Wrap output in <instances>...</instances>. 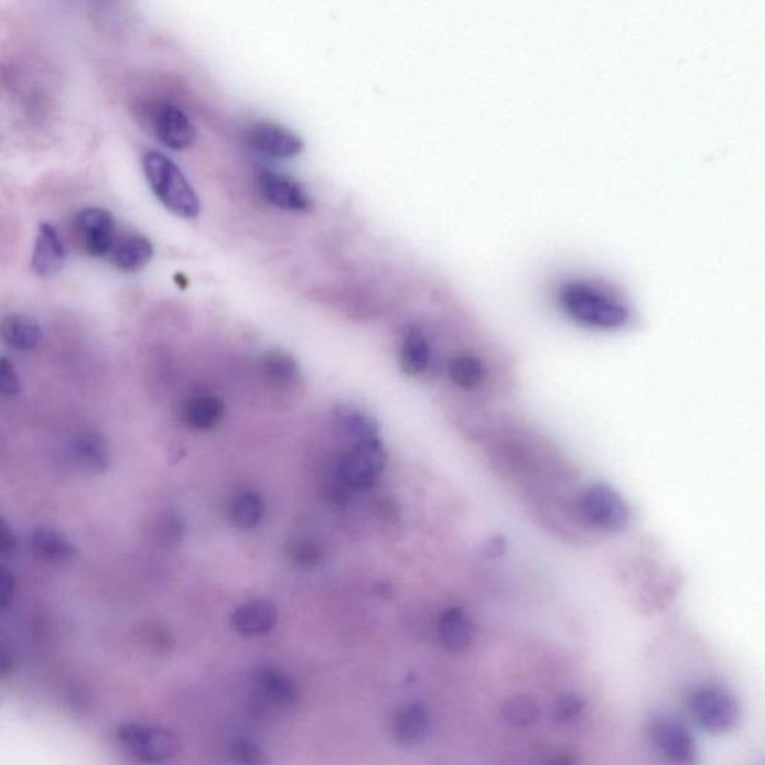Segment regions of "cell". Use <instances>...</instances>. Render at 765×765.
Wrapping results in <instances>:
<instances>
[{"label": "cell", "mask_w": 765, "mask_h": 765, "mask_svg": "<svg viewBox=\"0 0 765 765\" xmlns=\"http://www.w3.org/2000/svg\"><path fill=\"white\" fill-rule=\"evenodd\" d=\"M558 300L571 319L595 330H619L632 319L621 297L595 280L567 281L559 289Z\"/></svg>", "instance_id": "6da1fadb"}, {"label": "cell", "mask_w": 765, "mask_h": 765, "mask_svg": "<svg viewBox=\"0 0 765 765\" xmlns=\"http://www.w3.org/2000/svg\"><path fill=\"white\" fill-rule=\"evenodd\" d=\"M142 165L147 182L163 207L182 218L200 216L201 202L195 188L170 158L159 151H147Z\"/></svg>", "instance_id": "7a4b0ae2"}, {"label": "cell", "mask_w": 765, "mask_h": 765, "mask_svg": "<svg viewBox=\"0 0 765 765\" xmlns=\"http://www.w3.org/2000/svg\"><path fill=\"white\" fill-rule=\"evenodd\" d=\"M117 739L130 755L147 764L165 763L182 750V742L172 731L134 722L120 725Z\"/></svg>", "instance_id": "3957f363"}, {"label": "cell", "mask_w": 765, "mask_h": 765, "mask_svg": "<svg viewBox=\"0 0 765 765\" xmlns=\"http://www.w3.org/2000/svg\"><path fill=\"white\" fill-rule=\"evenodd\" d=\"M691 712L710 733L721 734L734 729L739 721V704L725 689L704 687L692 693Z\"/></svg>", "instance_id": "277c9868"}, {"label": "cell", "mask_w": 765, "mask_h": 765, "mask_svg": "<svg viewBox=\"0 0 765 765\" xmlns=\"http://www.w3.org/2000/svg\"><path fill=\"white\" fill-rule=\"evenodd\" d=\"M580 508L588 522L607 532L624 531L632 517L621 495L605 485H594L584 492Z\"/></svg>", "instance_id": "5b68a950"}, {"label": "cell", "mask_w": 765, "mask_h": 765, "mask_svg": "<svg viewBox=\"0 0 765 765\" xmlns=\"http://www.w3.org/2000/svg\"><path fill=\"white\" fill-rule=\"evenodd\" d=\"M382 465H385V455L378 440L356 444L344 453L340 461V478L344 486L353 491H368L376 485Z\"/></svg>", "instance_id": "8992f818"}, {"label": "cell", "mask_w": 765, "mask_h": 765, "mask_svg": "<svg viewBox=\"0 0 765 765\" xmlns=\"http://www.w3.org/2000/svg\"><path fill=\"white\" fill-rule=\"evenodd\" d=\"M650 737L670 765H697L696 743L689 731L670 716L654 719Z\"/></svg>", "instance_id": "52a82bcc"}, {"label": "cell", "mask_w": 765, "mask_h": 765, "mask_svg": "<svg viewBox=\"0 0 765 765\" xmlns=\"http://www.w3.org/2000/svg\"><path fill=\"white\" fill-rule=\"evenodd\" d=\"M258 188L272 207L290 213H310L314 207L309 192L295 180L279 172L262 170L258 174Z\"/></svg>", "instance_id": "ba28073f"}, {"label": "cell", "mask_w": 765, "mask_h": 765, "mask_svg": "<svg viewBox=\"0 0 765 765\" xmlns=\"http://www.w3.org/2000/svg\"><path fill=\"white\" fill-rule=\"evenodd\" d=\"M75 228L88 255L95 258L111 255L116 244V222L107 209H83L75 217Z\"/></svg>", "instance_id": "9c48e42d"}, {"label": "cell", "mask_w": 765, "mask_h": 765, "mask_svg": "<svg viewBox=\"0 0 765 765\" xmlns=\"http://www.w3.org/2000/svg\"><path fill=\"white\" fill-rule=\"evenodd\" d=\"M153 129L158 140L168 149L182 151L191 149L196 141V129L182 108L162 104L154 109Z\"/></svg>", "instance_id": "30bf717a"}, {"label": "cell", "mask_w": 765, "mask_h": 765, "mask_svg": "<svg viewBox=\"0 0 765 765\" xmlns=\"http://www.w3.org/2000/svg\"><path fill=\"white\" fill-rule=\"evenodd\" d=\"M251 147L272 159L297 158L304 150V141L295 132L272 121H260L249 132Z\"/></svg>", "instance_id": "8fae6325"}, {"label": "cell", "mask_w": 765, "mask_h": 765, "mask_svg": "<svg viewBox=\"0 0 765 765\" xmlns=\"http://www.w3.org/2000/svg\"><path fill=\"white\" fill-rule=\"evenodd\" d=\"M73 455L79 468L91 474H103L111 465V450L100 432L86 430L73 441Z\"/></svg>", "instance_id": "7c38bea8"}, {"label": "cell", "mask_w": 765, "mask_h": 765, "mask_svg": "<svg viewBox=\"0 0 765 765\" xmlns=\"http://www.w3.org/2000/svg\"><path fill=\"white\" fill-rule=\"evenodd\" d=\"M65 263V249L56 228L50 223H41L33 250V271L40 277H53Z\"/></svg>", "instance_id": "4fadbf2b"}, {"label": "cell", "mask_w": 765, "mask_h": 765, "mask_svg": "<svg viewBox=\"0 0 765 765\" xmlns=\"http://www.w3.org/2000/svg\"><path fill=\"white\" fill-rule=\"evenodd\" d=\"M233 626L243 636H260L274 628L277 624L276 605L265 600L250 601L239 605L234 612Z\"/></svg>", "instance_id": "5bb4252c"}, {"label": "cell", "mask_w": 765, "mask_h": 765, "mask_svg": "<svg viewBox=\"0 0 765 765\" xmlns=\"http://www.w3.org/2000/svg\"><path fill=\"white\" fill-rule=\"evenodd\" d=\"M32 552L49 564H65L75 557V546L58 529L50 525H40L33 529Z\"/></svg>", "instance_id": "9a60e30c"}, {"label": "cell", "mask_w": 765, "mask_h": 765, "mask_svg": "<svg viewBox=\"0 0 765 765\" xmlns=\"http://www.w3.org/2000/svg\"><path fill=\"white\" fill-rule=\"evenodd\" d=\"M395 737L402 745H418L431 731V714L427 705L413 703L406 705L395 719Z\"/></svg>", "instance_id": "2e32d148"}, {"label": "cell", "mask_w": 765, "mask_h": 765, "mask_svg": "<svg viewBox=\"0 0 765 765\" xmlns=\"http://www.w3.org/2000/svg\"><path fill=\"white\" fill-rule=\"evenodd\" d=\"M112 262L125 272H138L151 262L154 247L149 238L142 235H126L119 243L116 241L111 251Z\"/></svg>", "instance_id": "e0dca14e"}, {"label": "cell", "mask_w": 765, "mask_h": 765, "mask_svg": "<svg viewBox=\"0 0 765 765\" xmlns=\"http://www.w3.org/2000/svg\"><path fill=\"white\" fill-rule=\"evenodd\" d=\"M437 629H439L441 645L448 650H465L473 640V626L468 615L461 607H449L441 613Z\"/></svg>", "instance_id": "ac0fdd59"}, {"label": "cell", "mask_w": 765, "mask_h": 765, "mask_svg": "<svg viewBox=\"0 0 765 765\" xmlns=\"http://www.w3.org/2000/svg\"><path fill=\"white\" fill-rule=\"evenodd\" d=\"M3 343L14 351H33L41 343L42 331L36 321L24 314H10L0 323Z\"/></svg>", "instance_id": "d6986e66"}, {"label": "cell", "mask_w": 765, "mask_h": 765, "mask_svg": "<svg viewBox=\"0 0 765 765\" xmlns=\"http://www.w3.org/2000/svg\"><path fill=\"white\" fill-rule=\"evenodd\" d=\"M256 683L269 700L280 705L295 704L300 699L297 683L285 672L274 667H262L256 671Z\"/></svg>", "instance_id": "ffe728a7"}, {"label": "cell", "mask_w": 765, "mask_h": 765, "mask_svg": "<svg viewBox=\"0 0 765 765\" xmlns=\"http://www.w3.org/2000/svg\"><path fill=\"white\" fill-rule=\"evenodd\" d=\"M223 418V402L214 397H197L184 406L183 420L192 430L208 431Z\"/></svg>", "instance_id": "44dd1931"}, {"label": "cell", "mask_w": 765, "mask_h": 765, "mask_svg": "<svg viewBox=\"0 0 765 765\" xmlns=\"http://www.w3.org/2000/svg\"><path fill=\"white\" fill-rule=\"evenodd\" d=\"M430 364V346L419 330H411L403 340L401 367L407 376H419Z\"/></svg>", "instance_id": "7402d4cb"}, {"label": "cell", "mask_w": 765, "mask_h": 765, "mask_svg": "<svg viewBox=\"0 0 765 765\" xmlns=\"http://www.w3.org/2000/svg\"><path fill=\"white\" fill-rule=\"evenodd\" d=\"M263 515L265 504L255 492H244L238 495L230 507V520L243 531L258 527L262 522Z\"/></svg>", "instance_id": "603a6c76"}, {"label": "cell", "mask_w": 765, "mask_h": 765, "mask_svg": "<svg viewBox=\"0 0 765 765\" xmlns=\"http://www.w3.org/2000/svg\"><path fill=\"white\" fill-rule=\"evenodd\" d=\"M502 714L507 724L527 729L540 718V708L531 696H516L504 703Z\"/></svg>", "instance_id": "cb8c5ba5"}, {"label": "cell", "mask_w": 765, "mask_h": 765, "mask_svg": "<svg viewBox=\"0 0 765 765\" xmlns=\"http://www.w3.org/2000/svg\"><path fill=\"white\" fill-rule=\"evenodd\" d=\"M449 376L450 380L462 389L474 388L483 377L481 360L470 355L453 357L449 364Z\"/></svg>", "instance_id": "d4e9b609"}, {"label": "cell", "mask_w": 765, "mask_h": 765, "mask_svg": "<svg viewBox=\"0 0 765 765\" xmlns=\"http://www.w3.org/2000/svg\"><path fill=\"white\" fill-rule=\"evenodd\" d=\"M265 376L269 380L284 385L297 377V364L289 355L283 352H269L263 359Z\"/></svg>", "instance_id": "484cf974"}, {"label": "cell", "mask_w": 765, "mask_h": 765, "mask_svg": "<svg viewBox=\"0 0 765 765\" xmlns=\"http://www.w3.org/2000/svg\"><path fill=\"white\" fill-rule=\"evenodd\" d=\"M584 709H586V701L580 693L565 692L554 704V719L562 725L573 724L582 716Z\"/></svg>", "instance_id": "4316f807"}, {"label": "cell", "mask_w": 765, "mask_h": 765, "mask_svg": "<svg viewBox=\"0 0 765 765\" xmlns=\"http://www.w3.org/2000/svg\"><path fill=\"white\" fill-rule=\"evenodd\" d=\"M230 756L237 765H271L262 747L249 739L237 740L230 747Z\"/></svg>", "instance_id": "83f0119b"}, {"label": "cell", "mask_w": 765, "mask_h": 765, "mask_svg": "<svg viewBox=\"0 0 765 765\" xmlns=\"http://www.w3.org/2000/svg\"><path fill=\"white\" fill-rule=\"evenodd\" d=\"M21 382L14 364L8 357H0V398H12L19 395Z\"/></svg>", "instance_id": "f1b7e54d"}, {"label": "cell", "mask_w": 765, "mask_h": 765, "mask_svg": "<svg viewBox=\"0 0 765 765\" xmlns=\"http://www.w3.org/2000/svg\"><path fill=\"white\" fill-rule=\"evenodd\" d=\"M347 431L356 440V444L378 440L376 424L368 418H364V416H355V418L348 419Z\"/></svg>", "instance_id": "f546056e"}, {"label": "cell", "mask_w": 765, "mask_h": 765, "mask_svg": "<svg viewBox=\"0 0 765 765\" xmlns=\"http://www.w3.org/2000/svg\"><path fill=\"white\" fill-rule=\"evenodd\" d=\"M15 594L14 574L6 567H0V608L10 607Z\"/></svg>", "instance_id": "4dcf8cb0"}, {"label": "cell", "mask_w": 765, "mask_h": 765, "mask_svg": "<svg viewBox=\"0 0 765 765\" xmlns=\"http://www.w3.org/2000/svg\"><path fill=\"white\" fill-rule=\"evenodd\" d=\"M298 564L304 567H313L319 564V559H321V552L316 546L311 543H301L295 550V557Z\"/></svg>", "instance_id": "1f68e13d"}, {"label": "cell", "mask_w": 765, "mask_h": 765, "mask_svg": "<svg viewBox=\"0 0 765 765\" xmlns=\"http://www.w3.org/2000/svg\"><path fill=\"white\" fill-rule=\"evenodd\" d=\"M17 548V538L10 524L0 516V553L14 552Z\"/></svg>", "instance_id": "d6a6232c"}, {"label": "cell", "mask_w": 765, "mask_h": 765, "mask_svg": "<svg viewBox=\"0 0 765 765\" xmlns=\"http://www.w3.org/2000/svg\"><path fill=\"white\" fill-rule=\"evenodd\" d=\"M550 765H580V761L573 752L561 751L550 759Z\"/></svg>", "instance_id": "836d02e7"}, {"label": "cell", "mask_w": 765, "mask_h": 765, "mask_svg": "<svg viewBox=\"0 0 765 765\" xmlns=\"http://www.w3.org/2000/svg\"><path fill=\"white\" fill-rule=\"evenodd\" d=\"M8 667V657L6 655V651L0 650V668H7Z\"/></svg>", "instance_id": "e575fe53"}]
</instances>
